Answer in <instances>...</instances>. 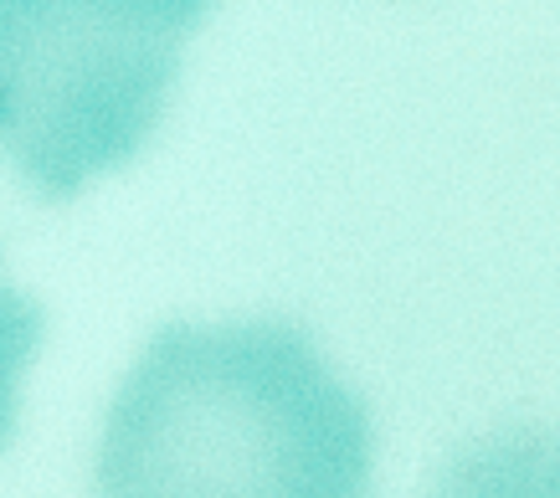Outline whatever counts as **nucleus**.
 I'll list each match as a JSON object with an SVG mask.
<instances>
[{"label": "nucleus", "instance_id": "obj_1", "mask_svg": "<svg viewBox=\"0 0 560 498\" xmlns=\"http://www.w3.org/2000/svg\"><path fill=\"white\" fill-rule=\"evenodd\" d=\"M371 412L304 329H160L124 376L93 498H371Z\"/></svg>", "mask_w": 560, "mask_h": 498}, {"label": "nucleus", "instance_id": "obj_2", "mask_svg": "<svg viewBox=\"0 0 560 498\" xmlns=\"http://www.w3.org/2000/svg\"><path fill=\"white\" fill-rule=\"evenodd\" d=\"M211 0H0V155L72 201L150 144Z\"/></svg>", "mask_w": 560, "mask_h": 498}, {"label": "nucleus", "instance_id": "obj_3", "mask_svg": "<svg viewBox=\"0 0 560 498\" xmlns=\"http://www.w3.org/2000/svg\"><path fill=\"white\" fill-rule=\"evenodd\" d=\"M427 498H560V431H493L458 452Z\"/></svg>", "mask_w": 560, "mask_h": 498}, {"label": "nucleus", "instance_id": "obj_4", "mask_svg": "<svg viewBox=\"0 0 560 498\" xmlns=\"http://www.w3.org/2000/svg\"><path fill=\"white\" fill-rule=\"evenodd\" d=\"M36 344H42V309L0 277V447L11 442V431H16L21 376L32 365Z\"/></svg>", "mask_w": 560, "mask_h": 498}]
</instances>
